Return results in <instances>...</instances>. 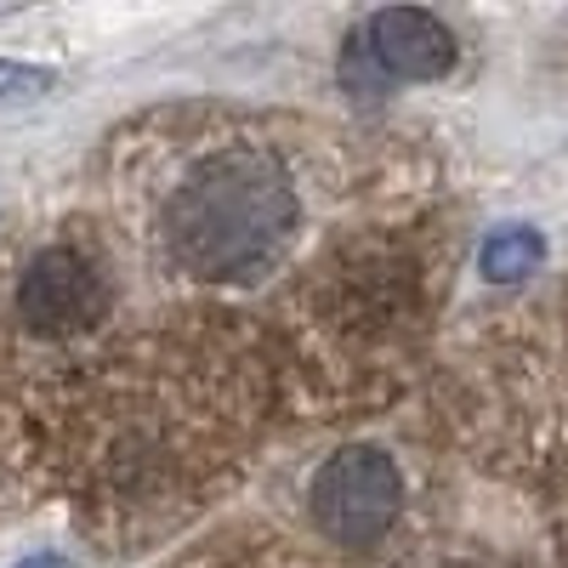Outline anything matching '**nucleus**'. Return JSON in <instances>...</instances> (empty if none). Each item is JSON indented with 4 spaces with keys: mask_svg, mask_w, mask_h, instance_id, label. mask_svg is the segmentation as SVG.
<instances>
[{
    "mask_svg": "<svg viewBox=\"0 0 568 568\" xmlns=\"http://www.w3.org/2000/svg\"><path fill=\"white\" fill-rule=\"evenodd\" d=\"M307 200L273 136H200L171 160L154 200L160 256L205 284H251L296 251Z\"/></svg>",
    "mask_w": 568,
    "mask_h": 568,
    "instance_id": "nucleus-1",
    "label": "nucleus"
},
{
    "mask_svg": "<svg viewBox=\"0 0 568 568\" xmlns=\"http://www.w3.org/2000/svg\"><path fill=\"white\" fill-rule=\"evenodd\" d=\"M307 511H313V524L329 546L369 551V546H382L404 517V471L387 449L347 444L336 455H324V466L313 471Z\"/></svg>",
    "mask_w": 568,
    "mask_h": 568,
    "instance_id": "nucleus-2",
    "label": "nucleus"
},
{
    "mask_svg": "<svg viewBox=\"0 0 568 568\" xmlns=\"http://www.w3.org/2000/svg\"><path fill=\"white\" fill-rule=\"evenodd\" d=\"M18 318L40 342H80L103 318H114V284L91 251L52 240L29 256L18 278Z\"/></svg>",
    "mask_w": 568,
    "mask_h": 568,
    "instance_id": "nucleus-3",
    "label": "nucleus"
},
{
    "mask_svg": "<svg viewBox=\"0 0 568 568\" xmlns=\"http://www.w3.org/2000/svg\"><path fill=\"white\" fill-rule=\"evenodd\" d=\"M460 58V40L444 18L415 12V7H387L369 12L358 34L347 40V80L358 91H382L404 80H444Z\"/></svg>",
    "mask_w": 568,
    "mask_h": 568,
    "instance_id": "nucleus-4",
    "label": "nucleus"
},
{
    "mask_svg": "<svg viewBox=\"0 0 568 568\" xmlns=\"http://www.w3.org/2000/svg\"><path fill=\"white\" fill-rule=\"evenodd\" d=\"M540 262H546V240H540L535 227H495L489 240H484V251H478V267H484V278H495V284L529 278Z\"/></svg>",
    "mask_w": 568,
    "mask_h": 568,
    "instance_id": "nucleus-5",
    "label": "nucleus"
},
{
    "mask_svg": "<svg viewBox=\"0 0 568 568\" xmlns=\"http://www.w3.org/2000/svg\"><path fill=\"white\" fill-rule=\"evenodd\" d=\"M52 85H58V74H52V69L0 58V103H12V98H40V91H52Z\"/></svg>",
    "mask_w": 568,
    "mask_h": 568,
    "instance_id": "nucleus-6",
    "label": "nucleus"
},
{
    "mask_svg": "<svg viewBox=\"0 0 568 568\" xmlns=\"http://www.w3.org/2000/svg\"><path fill=\"white\" fill-rule=\"evenodd\" d=\"M18 568H69V557H58V551H34V557H23Z\"/></svg>",
    "mask_w": 568,
    "mask_h": 568,
    "instance_id": "nucleus-7",
    "label": "nucleus"
},
{
    "mask_svg": "<svg viewBox=\"0 0 568 568\" xmlns=\"http://www.w3.org/2000/svg\"><path fill=\"white\" fill-rule=\"evenodd\" d=\"M420 568H484V562H471V557H438V562H433V557H426Z\"/></svg>",
    "mask_w": 568,
    "mask_h": 568,
    "instance_id": "nucleus-8",
    "label": "nucleus"
},
{
    "mask_svg": "<svg viewBox=\"0 0 568 568\" xmlns=\"http://www.w3.org/2000/svg\"><path fill=\"white\" fill-rule=\"evenodd\" d=\"M557 511H562V557H568V489H562V506Z\"/></svg>",
    "mask_w": 568,
    "mask_h": 568,
    "instance_id": "nucleus-9",
    "label": "nucleus"
}]
</instances>
